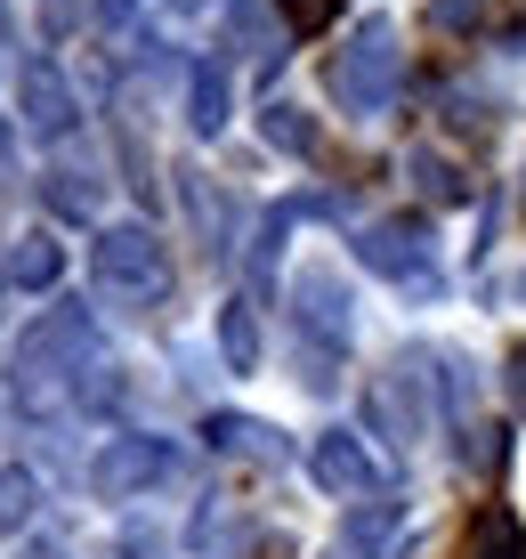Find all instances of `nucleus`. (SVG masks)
Listing matches in <instances>:
<instances>
[{
  "mask_svg": "<svg viewBox=\"0 0 526 559\" xmlns=\"http://www.w3.org/2000/svg\"><path fill=\"white\" fill-rule=\"evenodd\" d=\"M324 82H333V98H340L348 114H388V106H397V82H405L397 25H388V16H364L357 41L324 66Z\"/></svg>",
  "mask_w": 526,
  "mask_h": 559,
  "instance_id": "obj_1",
  "label": "nucleus"
},
{
  "mask_svg": "<svg viewBox=\"0 0 526 559\" xmlns=\"http://www.w3.org/2000/svg\"><path fill=\"white\" fill-rule=\"evenodd\" d=\"M357 260L373 267V276H397L405 293H445V276L430 260V227L421 219H373L357 236Z\"/></svg>",
  "mask_w": 526,
  "mask_h": 559,
  "instance_id": "obj_2",
  "label": "nucleus"
},
{
  "mask_svg": "<svg viewBox=\"0 0 526 559\" xmlns=\"http://www.w3.org/2000/svg\"><path fill=\"white\" fill-rule=\"evenodd\" d=\"M89 260H97V276H106L113 293H139V300H154L170 284V260H163V243H154V227H97Z\"/></svg>",
  "mask_w": 526,
  "mask_h": 559,
  "instance_id": "obj_3",
  "label": "nucleus"
},
{
  "mask_svg": "<svg viewBox=\"0 0 526 559\" xmlns=\"http://www.w3.org/2000/svg\"><path fill=\"white\" fill-rule=\"evenodd\" d=\"M291 317H300V333L316 349H348V284H340L333 260L291 267Z\"/></svg>",
  "mask_w": 526,
  "mask_h": 559,
  "instance_id": "obj_4",
  "label": "nucleus"
},
{
  "mask_svg": "<svg viewBox=\"0 0 526 559\" xmlns=\"http://www.w3.org/2000/svg\"><path fill=\"white\" fill-rule=\"evenodd\" d=\"M163 471H170V447H163V438H106L97 462H89V487L106 495V503H130V495H146Z\"/></svg>",
  "mask_w": 526,
  "mask_h": 559,
  "instance_id": "obj_5",
  "label": "nucleus"
},
{
  "mask_svg": "<svg viewBox=\"0 0 526 559\" xmlns=\"http://www.w3.org/2000/svg\"><path fill=\"white\" fill-rule=\"evenodd\" d=\"M308 471H316L333 495H373V487H381V471H373V454H364L357 430H324L316 454H308Z\"/></svg>",
  "mask_w": 526,
  "mask_h": 559,
  "instance_id": "obj_6",
  "label": "nucleus"
},
{
  "mask_svg": "<svg viewBox=\"0 0 526 559\" xmlns=\"http://www.w3.org/2000/svg\"><path fill=\"white\" fill-rule=\"evenodd\" d=\"M16 98H25V122H33V139H65V130H73V90H65V73H57L49 57H33V66H25Z\"/></svg>",
  "mask_w": 526,
  "mask_h": 559,
  "instance_id": "obj_7",
  "label": "nucleus"
},
{
  "mask_svg": "<svg viewBox=\"0 0 526 559\" xmlns=\"http://www.w3.org/2000/svg\"><path fill=\"white\" fill-rule=\"evenodd\" d=\"M227 106H236V82H227L219 57H203V66L187 73V122L203 130V139H219V130H227Z\"/></svg>",
  "mask_w": 526,
  "mask_h": 559,
  "instance_id": "obj_8",
  "label": "nucleus"
},
{
  "mask_svg": "<svg viewBox=\"0 0 526 559\" xmlns=\"http://www.w3.org/2000/svg\"><path fill=\"white\" fill-rule=\"evenodd\" d=\"M0 276H9L16 293H49V284L65 276V252H57V243L41 236V227H33V236H16V243H9V260H0Z\"/></svg>",
  "mask_w": 526,
  "mask_h": 559,
  "instance_id": "obj_9",
  "label": "nucleus"
},
{
  "mask_svg": "<svg viewBox=\"0 0 526 559\" xmlns=\"http://www.w3.org/2000/svg\"><path fill=\"white\" fill-rule=\"evenodd\" d=\"M203 438H211L219 454H251V462H284V454H291L284 438L267 430V421H251V414H211V421H203Z\"/></svg>",
  "mask_w": 526,
  "mask_h": 559,
  "instance_id": "obj_10",
  "label": "nucleus"
},
{
  "mask_svg": "<svg viewBox=\"0 0 526 559\" xmlns=\"http://www.w3.org/2000/svg\"><path fill=\"white\" fill-rule=\"evenodd\" d=\"M219 357H227V373H260V317H251V300L219 308Z\"/></svg>",
  "mask_w": 526,
  "mask_h": 559,
  "instance_id": "obj_11",
  "label": "nucleus"
},
{
  "mask_svg": "<svg viewBox=\"0 0 526 559\" xmlns=\"http://www.w3.org/2000/svg\"><path fill=\"white\" fill-rule=\"evenodd\" d=\"M462 559H526L518 519H511V511H478V519H470V544H462Z\"/></svg>",
  "mask_w": 526,
  "mask_h": 559,
  "instance_id": "obj_12",
  "label": "nucleus"
},
{
  "mask_svg": "<svg viewBox=\"0 0 526 559\" xmlns=\"http://www.w3.org/2000/svg\"><path fill=\"white\" fill-rule=\"evenodd\" d=\"M41 195H49L57 219H97V187H89V170H49Z\"/></svg>",
  "mask_w": 526,
  "mask_h": 559,
  "instance_id": "obj_13",
  "label": "nucleus"
},
{
  "mask_svg": "<svg viewBox=\"0 0 526 559\" xmlns=\"http://www.w3.org/2000/svg\"><path fill=\"white\" fill-rule=\"evenodd\" d=\"M260 130H267V146H284V154H316V122H308L291 98H276L260 114Z\"/></svg>",
  "mask_w": 526,
  "mask_h": 559,
  "instance_id": "obj_14",
  "label": "nucleus"
},
{
  "mask_svg": "<svg viewBox=\"0 0 526 559\" xmlns=\"http://www.w3.org/2000/svg\"><path fill=\"white\" fill-rule=\"evenodd\" d=\"M414 187L430 203H470V179H462V163H445V154H414Z\"/></svg>",
  "mask_w": 526,
  "mask_h": 559,
  "instance_id": "obj_15",
  "label": "nucleus"
},
{
  "mask_svg": "<svg viewBox=\"0 0 526 559\" xmlns=\"http://www.w3.org/2000/svg\"><path fill=\"white\" fill-rule=\"evenodd\" d=\"M33 511H41V478H33V471H0V535L25 527Z\"/></svg>",
  "mask_w": 526,
  "mask_h": 559,
  "instance_id": "obj_16",
  "label": "nucleus"
},
{
  "mask_svg": "<svg viewBox=\"0 0 526 559\" xmlns=\"http://www.w3.org/2000/svg\"><path fill=\"white\" fill-rule=\"evenodd\" d=\"M430 33H486V16H494V0H430Z\"/></svg>",
  "mask_w": 526,
  "mask_h": 559,
  "instance_id": "obj_17",
  "label": "nucleus"
},
{
  "mask_svg": "<svg viewBox=\"0 0 526 559\" xmlns=\"http://www.w3.org/2000/svg\"><path fill=\"white\" fill-rule=\"evenodd\" d=\"M340 9H348V0H276V16H284L291 33H324Z\"/></svg>",
  "mask_w": 526,
  "mask_h": 559,
  "instance_id": "obj_18",
  "label": "nucleus"
},
{
  "mask_svg": "<svg viewBox=\"0 0 526 559\" xmlns=\"http://www.w3.org/2000/svg\"><path fill=\"white\" fill-rule=\"evenodd\" d=\"M97 25H106V33H130V25H139V0H97Z\"/></svg>",
  "mask_w": 526,
  "mask_h": 559,
  "instance_id": "obj_19",
  "label": "nucleus"
},
{
  "mask_svg": "<svg viewBox=\"0 0 526 559\" xmlns=\"http://www.w3.org/2000/svg\"><path fill=\"white\" fill-rule=\"evenodd\" d=\"M502 373H511V397H518V406H526V341H518V349H511V357H502Z\"/></svg>",
  "mask_w": 526,
  "mask_h": 559,
  "instance_id": "obj_20",
  "label": "nucleus"
},
{
  "mask_svg": "<svg viewBox=\"0 0 526 559\" xmlns=\"http://www.w3.org/2000/svg\"><path fill=\"white\" fill-rule=\"evenodd\" d=\"M518 211H526V179H518Z\"/></svg>",
  "mask_w": 526,
  "mask_h": 559,
  "instance_id": "obj_21",
  "label": "nucleus"
}]
</instances>
